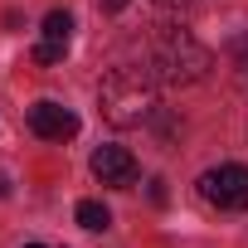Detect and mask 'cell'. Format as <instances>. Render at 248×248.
<instances>
[{
	"label": "cell",
	"mask_w": 248,
	"mask_h": 248,
	"mask_svg": "<svg viewBox=\"0 0 248 248\" xmlns=\"http://www.w3.org/2000/svg\"><path fill=\"white\" fill-rule=\"evenodd\" d=\"M68 34H73V15L68 10H49L44 15V39H39V49H34V63H63V54H68Z\"/></svg>",
	"instance_id": "cell-6"
},
{
	"label": "cell",
	"mask_w": 248,
	"mask_h": 248,
	"mask_svg": "<svg viewBox=\"0 0 248 248\" xmlns=\"http://www.w3.org/2000/svg\"><path fill=\"white\" fill-rule=\"evenodd\" d=\"M93 175L102 185H112V190H132L137 175H141V166H137L132 151H122V146H97L93 151Z\"/></svg>",
	"instance_id": "cell-4"
},
{
	"label": "cell",
	"mask_w": 248,
	"mask_h": 248,
	"mask_svg": "<svg viewBox=\"0 0 248 248\" xmlns=\"http://www.w3.org/2000/svg\"><path fill=\"white\" fill-rule=\"evenodd\" d=\"M102 10H107V15H122V10H127V0H102Z\"/></svg>",
	"instance_id": "cell-8"
},
{
	"label": "cell",
	"mask_w": 248,
	"mask_h": 248,
	"mask_svg": "<svg viewBox=\"0 0 248 248\" xmlns=\"http://www.w3.org/2000/svg\"><path fill=\"white\" fill-rule=\"evenodd\" d=\"M97 107L112 127H141L156 112V83L146 68H112L97 88Z\"/></svg>",
	"instance_id": "cell-1"
},
{
	"label": "cell",
	"mask_w": 248,
	"mask_h": 248,
	"mask_svg": "<svg viewBox=\"0 0 248 248\" xmlns=\"http://www.w3.org/2000/svg\"><path fill=\"white\" fill-rule=\"evenodd\" d=\"M25 248H49V243H25Z\"/></svg>",
	"instance_id": "cell-10"
},
{
	"label": "cell",
	"mask_w": 248,
	"mask_h": 248,
	"mask_svg": "<svg viewBox=\"0 0 248 248\" xmlns=\"http://www.w3.org/2000/svg\"><path fill=\"white\" fill-rule=\"evenodd\" d=\"M156 5H166V10H185L190 0H156Z\"/></svg>",
	"instance_id": "cell-9"
},
{
	"label": "cell",
	"mask_w": 248,
	"mask_h": 248,
	"mask_svg": "<svg viewBox=\"0 0 248 248\" xmlns=\"http://www.w3.org/2000/svg\"><path fill=\"white\" fill-rule=\"evenodd\" d=\"M78 224L83 229H93V233H102V229H112V214H107V204L102 200H78Z\"/></svg>",
	"instance_id": "cell-7"
},
{
	"label": "cell",
	"mask_w": 248,
	"mask_h": 248,
	"mask_svg": "<svg viewBox=\"0 0 248 248\" xmlns=\"http://www.w3.org/2000/svg\"><path fill=\"white\" fill-rule=\"evenodd\" d=\"M156 78L170 83V88H185V83H200L209 68H214V54L190 34V30H166L156 39Z\"/></svg>",
	"instance_id": "cell-2"
},
{
	"label": "cell",
	"mask_w": 248,
	"mask_h": 248,
	"mask_svg": "<svg viewBox=\"0 0 248 248\" xmlns=\"http://www.w3.org/2000/svg\"><path fill=\"white\" fill-rule=\"evenodd\" d=\"M30 132L44 137V141H68V137H78V117H73L63 102L39 97V102L30 107Z\"/></svg>",
	"instance_id": "cell-5"
},
{
	"label": "cell",
	"mask_w": 248,
	"mask_h": 248,
	"mask_svg": "<svg viewBox=\"0 0 248 248\" xmlns=\"http://www.w3.org/2000/svg\"><path fill=\"white\" fill-rule=\"evenodd\" d=\"M200 195L219 209H233L243 214L248 209V166H214L200 175Z\"/></svg>",
	"instance_id": "cell-3"
}]
</instances>
